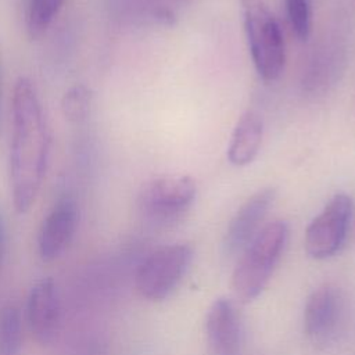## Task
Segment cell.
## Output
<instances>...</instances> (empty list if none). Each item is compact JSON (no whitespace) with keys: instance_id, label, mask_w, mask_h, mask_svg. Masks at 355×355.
I'll return each mask as SVG.
<instances>
[{"instance_id":"8","label":"cell","mask_w":355,"mask_h":355,"mask_svg":"<svg viewBox=\"0 0 355 355\" xmlns=\"http://www.w3.org/2000/svg\"><path fill=\"white\" fill-rule=\"evenodd\" d=\"M26 322L35 340L42 345L51 344L61 324V301L51 277L37 280L26 300Z\"/></svg>"},{"instance_id":"7","label":"cell","mask_w":355,"mask_h":355,"mask_svg":"<svg viewBox=\"0 0 355 355\" xmlns=\"http://www.w3.org/2000/svg\"><path fill=\"white\" fill-rule=\"evenodd\" d=\"M344 301L340 290L333 284L315 288L304 308V333L316 347H326L340 327Z\"/></svg>"},{"instance_id":"14","label":"cell","mask_w":355,"mask_h":355,"mask_svg":"<svg viewBox=\"0 0 355 355\" xmlns=\"http://www.w3.org/2000/svg\"><path fill=\"white\" fill-rule=\"evenodd\" d=\"M112 17L123 24H153V0H107Z\"/></svg>"},{"instance_id":"1","label":"cell","mask_w":355,"mask_h":355,"mask_svg":"<svg viewBox=\"0 0 355 355\" xmlns=\"http://www.w3.org/2000/svg\"><path fill=\"white\" fill-rule=\"evenodd\" d=\"M50 147L43 110L28 78H19L12 94L10 184L14 208L26 214L40 191Z\"/></svg>"},{"instance_id":"5","label":"cell","mask_w":355,"mask_h":355,"mask_svg":"<svg viewBox=\"0 0 355 355\" xmlns=\"http://www.w3.org/2000/svg\"><path fill=\"white\" fill-rule=\"evenodd\" d=\"M196 183L186 175H162L146 182L137 194V208L155 225L178 220L196 198Z\"/></svg>"},{"instance_id":"18","label":"cell","mask_w":355,"mask_h":355,"mask_svg":"<svg viewBox=\"0 0 355 355\" xmlns=\"http://www.w3.org/2000/svg\"><path fill=\"white\" fill-rule=\"evenodd\" d=\"M71 355H108L107 343L101 337H89L76 344Z\"/></svg>"},{"instance_id":"3","label":"cell","mask_w":355,"mask_h":355,"mask_svg":"<svg viewBox=\"0 0 355 355\" xmlns=\"http://www.w3.org/2000/svg\"><path fill=\"white\" fill-rule=\"evenodd\" d=\"M251 58L258 75L265 80L280 76L286 51L280 26L265 0H240Z\"/></svg>"},{"instance_id":"19","label":"cell","mask_w":355,"mask_h":355,"mask_svg":"<svg viewBox=\"0 0 355 355\" xmlns=\"http://www.w3.org/2000/svg\"><path fill=\"white\" fill-rule=\"evenodd\" d=\"M6 241H7V233H6V222L0 212V266L3 263L4 252H6Z\"/></svg>"},{"instance_id":"11","label":"cell","mask_w":355,"mask_h":355,"mask_svg":"<svg viewBox=\"0 0 355 355\" xmlns=\"http://www.w3.org/2000/svg\"><path fill=\"white\" fill-rule=\"evenodd\" d=\"M205 334L209 355H240L241 320L230 300L222 297L212 302L205 318Z\"/></svg>"},{"instance_id":"6","label":"cell","mask_w":355,"mask_h":355,"mask_svg":"<svg viewBox=\"0 0 355 355\" xmlns=\"http://www.w3.org/2000/svg\"><path fill=\"white\" fill-rule=\"evenodd\" d=\"M354 211L352 198L337 193L312 219L305 230V251L313 259L333 257L343 247Z\"/></svg>"},{"instance_id":"10","label":"cell","mask_w":355,"mask_h":355,"mask_svg":"<svg viewBox=\"0 0 355 355\" xmlns=\"http://www.w3.org/2000/svg\"><path fill=\"white\" fill-rule=\"evenodd\" d=\"M275 189L265 187L251 197L237 209L232 218L223 239V251L226 255L240 254L248 243L261 230V225L273 204Z\"/></svg>"},{"instance_id":"16","label":"cell","mask_w":355,"mask_h":355,"mask_svg":"<svg viewBox=\"0 0 355 355\" xmlns=\"http://www.w3.org/2000/svg\"><path fill=\"white\" fill-rule=\"evenodd\" d=\"M93 103V94L85 85H75L65 92L61 100V111L71 123H80L87 119Z\"/></svg>"},{"instance_id":"13","label":"cell","mask_w":355,"mask_h":355,"mask_svg":"<svg viewBox=\"0 0 355 355\" xmlns=\"http://www.w3.org/2000/svg\"><path fill=\"white\" fill-rule=\"evenodd\" d=\"M22 345V320L12 304L0 308V355H19Z\"/></svg>"},{"instance_id":"4","label":"cell","mask_w":355,"mask_h":355,"mask_svg":"<svg viewBox=\"0 0 355 355\" xmlns=\"http://www.w3.org/2000/svg\"><path fill=\"white\" fill-rule=\"evenodd\" d=\"M193 259L186 243L162 245L139 263L135 273L137 293L148 301H162L178 287Z\"/></svg>"},{"instance_id":"12","label":"cell","mask_w":355,"mask_h":355,"mask_svg":"<svg viewBox=\"0 0 355 355\" xmlns=\"http://www.w3.org/2000/svg\"><path fill=\"white\" fill-rule=\"evenodd\" d=\"M263 125L261 116L254 111L243 114L232 133L227 147V159L236 166L251 164L261 148Z\"/></svg>"},{"instance_id":"15","label":"cell","mask_w":355,"mask_h":355,"mask_svg":"<svg viewBox=\"0 0 355 355\" xmlns=\"http://www.w3.org/2000/svg\"><path fill=\"white\" fill-rule=\"evenodd\" d=\"M65 0H29L26 29L31 37L42 36L54 21Z\"/></svg>"},{"instance_id":"9","label":"cell","mask_w":355,"mask_h":355,"mask_svg":"<svg viewBox=\"0 0 355 355\" xmlns=\"http://www.w3.org/2000/svg\"><path fill=\"white\" fill-rule=\"evenodd\" d=\"M79 222V208L73 198L58 200L43 219L37 234V252L42 261L57 259L72 241Z\"/></svg>"},{"instance_id":"2","label":"cell","mask_w":355,"mask_h":355,"mask_svg":"<svg viewBox=\"0 0 355 355\" xmlns=\"http://www.w3.org/2000/svg\"><path fill=\"white\" fill-rule=\"evenodd\" d=\"M288 237L284 220H273L261 227L241 251L232 276L236 297L243 302L255 300L266 287Z\"/></svg>"},{"instance_id":"17","label":"cell","mask_w":355,"mask_h":355,"mask_svg":"<svg viewBox=\"0 0 355 355\" xmlns=\"http://www.w3.org/2000/svg\"><path fill=\"white\" fill-rule=\"evenodd\" d=\"M286 14L294 35L306 40L311 35V3L309 0H284Z\"/></svg>"}]
</instances>
